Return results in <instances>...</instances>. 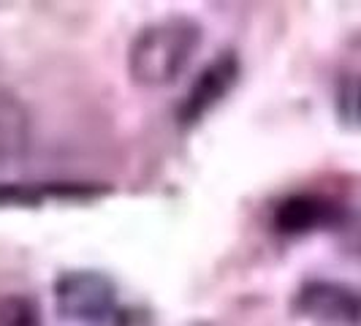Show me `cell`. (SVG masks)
Returning <instances> with one entry per match:
<instances>
[{
	"instance_id": "6da1fadb",
	"label": "cell",
	"mask_w": 361,
	"mask_h": 326,
	"mask_svg": "<svg viewBox=\"0 0 361 326\" xmlns=\"http://www.w3.org/2000/svg\"><path fill=\"white\" fill-rule=\"evenodd\" d=\"M204 44L199 19L171 14L145 25L128 47V79L136 87H166L177 82Z\"/></svg>"
},
{
	"instance_id": "7a4b0ae2",
	"label": "cell",
	"mask_w": 361,
	"mask_h": 326,
	"mask_svg": "<svg viewBox=\"0 0 361 326\" xmlns=\"http://www.w3.org/2000/svg\"><path fill=\"white\" fill-rule=\"evenodd\" d=\"M114 277L101 270H66L54 277L52 296L60 318L95 326L120 305Z\"/></svg>"
},
{
	"instance_id": "3957f363",
	"label": "cell",
	"mask_w": 361,
	"mask_h": 326,
	"mask_svg": "<svg viewBox=\"0 0 361 326\" xmlns=\"http://www.w3.org/2000/svg\"><path fill=\"white\" fill-rule=\"evenodd\" d=\"M290 310L315 326H361V289L343 280L310 277L293 291Z\"/></svg>"
},
{
	"instance_id": "277c9868",
	"label": "cell",
	"mask_w": 361,
	"mask_h": 326,
	"mask_svg": "<svg viewBox=\"0 0 361 326\" xmlns=\"http://www.w3.org/2000/svg\"><path fill=\"white\" fill-rule=\"evenodd\" d=\"M239 76H242V60L234 49H226L212 57L196 73V79L190 82V87L177 104V123L182 128L199 126L212 109H217L228 98V92L239 85Z\"/></svg>"
},
{
	"instance_id": "5b68a950",
	"label": "cell",
	"mask_w": 361,
	"mask_h": 326,
	"mask_svg": "<svg viewBox=\"0 0 361 326\" xmlns=\"http://www.w3.org/2000/svg\"><path fill=\"white\" fill-rule=\"evenodd\" d=\"M345 217V210L329 196L296 191L271 207V229L283 236H307L321 229H334Z\"/></svg>"
},
{
	"instance_id": "8992f818",
	"label": "cell",
	"mask_w": 361,
	"mask_h": 326,
	"mask_svg": "<svg viewBox=\"0 0 361 326\" xmlns=\"http://www.w3.org/2000/svg\"><path fill=\"white\" fill-rule=\"evenodd\" d=\"M109 193L90 182H0V207H41L47 201H90Z\"/></svg>"
},
{
	"instance_id": "52a82bcc",
	"label": "cell",
	"mask_w": 361,
	"mask_h": 326,
	"mask_svg": "<svg viewBox=\"0 0 361 326\" xmlns=\"http://www.w3.org/2000/svg\"><path fill=\"white\" fill-rule=\"evenodd\" d=\"M33 142L30 111L17 92L0 87V163H17L27 155Z\"/></svg>"
},
{
	"instance_id": "ba28073f",
	"label": "cell",
	"mask_w": 361,
	"mask_h": 326,
	"mask_svg": "<svg viewBox=\"0 0 361 326\" xmlns=\"http://www.w3.org/2000/svg\"><path fill=\"white\" fill-rule=\"evenodd\" d=\"M334 111L345 128L361 131V73H345L334 90Z\"/></svg>"
},
{
	"instance_id": "9c48e42d",
	"label": "cell",
	"mask_w": 361,
	"mask_h": 326,
	"mask_svg": "<svg viewBox=\"0 0 361 326\" xmlns=\"http://www.w3.org/2000/svg\"><path fill=\"white\" fill-rule=\"evenodd\" d=\"M0 326H44L38 302L27 294L0 296Z\"/></svg>"
},
{
	"instance_id": "30bf717a",
	"label": "cell",
	"mask_w": 361,
	"mask_h": 326,
	"mask_svg": "<svg viewBox=\"0 0 361 326\" xmlns=\"http://www.w3.org/2000/svg\"><path fill=\"white\" fill-rule=\"evenodd\" d=\"M95 326H158L152 310L145 305H117L101 324Z\"/></svg>"
}]
</instances>
